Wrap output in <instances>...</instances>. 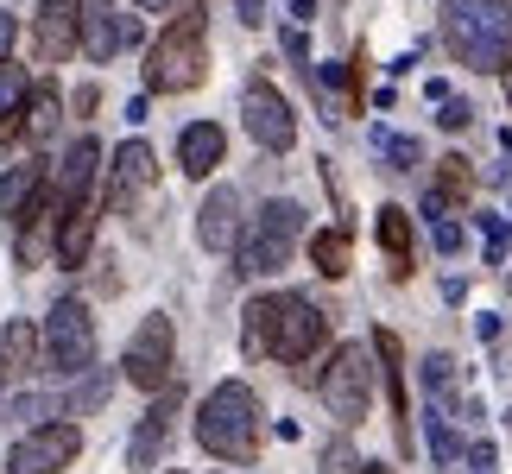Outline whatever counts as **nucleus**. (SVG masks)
<instances>
[{
  "instance_id": "nucleus-5",
  "label": "nucleus",
  "mask_w": 512,
  "mask_h": 474,
  "mask_svg": "<svg viewBox=\"0 0 512 474\" xmlns=\"http://www.w3.org/2000/svg\"><path fill=\"white\" fill-rule=\"evenodd\" d=\"M304 234V209L291 203V196H279V203H266L260 215H253V228L241 234V247H234V272H247V279H266V272H279L291 260V247H298Z\"/></svg>"
},
{
  "instance_id": "nucleus-1",
  "label": "nucleus",
  "mask_w": 512,
  "mask_h": 474,
  "mask_svg": "<svg viewBox=\"0 0 512 474\" xmlns=\"http://www.w3.org/2000/svg\"><path fill=\"white\" fill-rule=\"evenodd\" d=\"M247 354H272V361H310L329 342V316L298 298V291H279V298H253L247 304Z\"/></svg>"
},
{
  "instance_id": "nucleus-26",
  "label": "nucleus",
  "mask_w": 512,
  "mask_h": 474,
  "mask_svg": "<svg viewBox=\"0 0 512 474\" xmlns=\"http://www.w3.org/2000/svg\"><path fill=\"white\" fill-rule=\"evenodd\" d=\"M108 386H114V373H108V367H89V373H76V386H70V418H89V411H102Z\"/></svg>"
},
{
  "instance_id": "nucleus-31",
  "label": "nucleus",
  "mask_w": 512,
  "mask_h": 474,
  "mask_svg": "<svg viewBox=\"0 0 512 474\" xmlns=\"http://www.w3.org/2000/svg\"><path fill=\"white\" fill-rule=\"evenodd\" d=\"M323 474H361V456H354V443H342V437L329 443V449H323Z\"/></svg>"
},
{
  "instance_id": "nucleus-21",
  "label": "nucleus",
  "mask_w": 512,
  "mask_h": 474,
  "mask_svg": "<svg viewBox=\"0 0 512 474\" xmlns=\"http://www.w3.org/2000/svg\"><path fill=\"white\" fill-rule=\"evenodd\" d=\"M95 140H76L70 146V158H64V184H57V203L64 209H76V203H89V177H95Z\"/></svg>"
},
{
  "instance_id": "nucleus-7",
  "label": "nucleus",
  "mask_w": 512,
  "mask_h": 474,
  "mask_svg": "<svg viewBox=\"0 0 512 474\" xmlns=\"http://www.w3.org/2000/svg\"><path fill=\"white\" fill-rule=\"evenodd\" d=\"M45 361L57 367V373H89L95 367V316H89V304L83 298H57L51 304V316H45Z\"/></svg>"
},
{
  "instance_id": "nucleus-11",
  "label": "nucleus",
  "mask_w": 512,
  "mask_h": 474,
  "mask_svg": "<svg viewBox=\"0 0 512 474\" xmlns=\"http://www.w3.org/2000/svg\"><path fill=\"white\" fill-rule=\"evenodd\" d=\"M177 411H184V392H159V399L146 405V418L140 430L127 437V468H159L165 462V449H171V430H177Z\"/></svg>"
},
{
  "instance_id": "nucleus-27",
  "label": "nucleus",
  "mask_w": 512,
  "mask_h": 474,
  "mask_svg": "<svg viewBox=\"0 0 512 474\" xmlns=\"http://www.w3.org/2000/svg\"><path fill=\"white\" fill-rule=\"evenodd\" d=\"M26 95L32 89H26V76H19V64H0V121H13Z\"/></svg>"
},
{
  "instance_id": "nucleus-12",
  "label": "nucleus",
  "mask_w": 512,
  "mask_h": 474,
  "mask_svg": "<svg viewBox=\"0 0 512 474\" xmlns=\"http://www.w3.org/2000/svg\"><path fill=\"white\" fill-rule=\"evenodd\" d=\"M76 45H83V0H45L32 19V51L45 64H64Z\"/></svg>"
},
{
  "instance_id": "nucleus-22",
  "label": "nucleus",
  "mask_w": 512,
  "mask_h": 474,
  "mask_svg": "<svg viewBox=\"0 0 512 474\" xmlns=\"http://www.w3.org/2000/svg\"><path fill=\"white\" fill-rule=\"evenodd\" d=\"M152 177H159V152H152L146 140H127L121 152H114V184L121 190H146Z\"/></svg>"
},
{
  "instance_id": "nucleus-41",
  "label": "nucleus",
  "mask_w": 512,
  "mask_h": 474,
  "mask_svg": "<svg viewBox=\"0 0 512 474\" xmlns=\"http://www.w3.org/2000/svg\"><path fill=\"white\" fill-rule=\"evenodd\" d=\"M171 474H177V468H171Z\"/></svg>"
},
{
  "instance_id": "nucleus-18",
  "label": "nucleus",
  "mask_w": 512,
  "mask_h": 474,
  "mask_svg": "<svg viewBox=\"0 0 512 474\" xmlns=\"http://www.w3.org/2000/svg\"><path fill=\"white\" fill-rule=\"evenodd\" d=\"M38 190H45V165H38V158H19V165L0 177V215L19 222V215L38 203Z\"/></svg>"
},
{
  "instance_id": "nucleus-8",
  "label": "nucleus",
  "mask_w": 512,
  "mask_h": 474,
  "mask_svg": "<svg viewBox=\"0 0 512 474\" xmlns=\"http://www.w3.org/2000/svg\"><path fill=\"white\" fill-rule=\"evenodd\" d=\"M171 354H177V335H171V316H146L140 329H133V342H127V380L140 386V392H171L177 380H171Z\"/></svg>"
},
{
  "instance_id": "nucleus-4",
  "label": "nucleus",
  "mask_w": 512,
  "mask_h": 474,
  "mask_svg": "<svg viewBox=\"0 0 512 474\" xmlns=\"http://www.w3.org/2000/svg\"><path fill=\"white\" fill-rule=\"evenodd\" d=\"M171 26L159 32V45L146 51V89L152 95H184L209 76L203 51V0H171Z\"/></svg>"
},
{
  "instance_id": "nucleus-23",
  "label": "nucleus",
  "mask_w": 512,
  "mask_h": 474,
  "mask_svg": "<svg viewBox=\"0 0 512 474\" xmlns=\"http://www.w3.org/2000/svg\"><path fill=\"white\" fill-rule=\"evenodd\" d=\"M310 260H317L323 279H342L348 260H354V241H348V228H323V234H310Z\"/></svg>"
},
{
  "instance_id": "nucleus-20",
  "label": "nucleus",
  "mask_w": 512,
  "mask_h": 474,
  "mask_svg": "<svg viewBox=\"0 0 512 474\" xmlns=\"http://www.w3.org/2000/svg\"><path fill=\"white\" fill-rule=\"evenodd\" d=\"M89 241H95V203L64 209V228H57V260H64V266H83L89 260Z\"/></svg>"
},
{
  "instance_id": "nucleus-39",
  "label": "nucleus",
  "mask_w": 512,
  "mask_h": 474,
  "mask_svg": "<svg viewBox=\"0 0 512 474\" xmlns=\"http://www.w3.org/2000/svg\"><path fill=\"white\" fill-rule=\"evenodd\" d=\"M506 102H512V70H506Z\"/></svg>"
},
{
  "instance_id": "nucleus-13",
  "label": "nucleus",
  "mask_w": 512,
  "mask_h": 474,
  "mask_svg": "<svg viewBox=\"0 0 512 474\" xmlns=\"http://www.w3.org/2000/svg\"><path fill=\"white\" fill-rule=\"evenodd\" d=\"M121 45H140V19L114 13L108 0H83V51L89 57H114Z\"/></svg>"
},
{
  "instance_id": "nucleus-25",
  "label": "nucleus",
  "mask_w": 512,
  "mask_h": 474,
  "mask_svg": "<svg viewBox=\"0 0 512 474\" xmlns=\"http://www.w3.org/2000/svg\"><path fill=\"white\" fill-rule=\"evenodd\" d=\"M38 329L32 323H7V335H0V373H26L38 361Z\"/></svg>"
},
{
  "instance_id": "nucleus-36",
  "label": "nucleus",
  "mask_w": 512,
  "mask_h": 474,
  "mask_svg": "<svg viewBox=\"0 0 512 474\" xmlns=\"http://www.w3.org/2000/svg\"><path fill=\"white\" fill-rule=\"evenodd\" d=\"M291 7V19H317V0H285Z\"/></svg>"
},
{
  "instance_id": "nucleus-37",
  "label": "nucleus",
  "mask_w": 512,
  "mask_h": 474,
  "mask_svg": "<svg viewBox=\"0 0 512 474\" xmlns=\"http://www.w3.org/2000/svg\"><path fill=\"white\" fill-rule=\"evenodd\" d=\"M241 19H247V26H260V19H266V13H260V0H241Z\"/></svg>"
},
{
  "instance_id": "nucleus-16",
  "label": "nucleus",
  "mask_w": 512,
  "mask_h": 474,
  "mask_svg": "<svg viewBox=\"0 0 512 474\" xmlns=\"http://www.w3.org/2000/svg\"><path fill=\"white\" fill-rule=\"evenodd\" d=\"M373 354H380L386 373V399H392V430H399V449H411V424H405V348L392 329H373Z\"/></svg>"
},
{
  "instance_id": "nucleus-2",
  "label": "nucleus",
  "mask_w": 512,
  "mask_h": 474,
  "mask_svg": "<svg viewBox=\"0 0 512 474\" xmlns=\"http://www.w3.org/2000/svg\"><path fill=\"white\" fill-rule=\"evenodd\" d=\"M443 45L468 70H512V0H443Z\"/></svg>"
},
{
  "instance_id": "nucleus-35",
  "label": "nucleus",
  "mask_w": 512,
  "mask_h": 474,
  "mask_svg": "<svg viewBox=\"0 0 512 474\" xmlns=\"http://www.w3.org/2000/svg\"><path fill=\"white\" fill-rule=\"evenodd\" d=\"M13 38H19V26H13V13H0V64L13 57Z\"/></svg>"
},
{
  "instance_id": "nucleus-29",
  "label": "nucleus",
  "mask_w": 512,
  "mask_h": 474,
  "mask_svg": "<svg viewBox=\"0 0 512 474\" xmlns=\"http://www.w3.org/2000/svg\"><path fill=\"white\" fill-rule=\"evenodd\" d=\"M430 456H437L443 468H449V462H456V456H462V443H456V430H449V424H443V405H437V411H430Z\"/></svg>"
},
{
  "instance_id": "nucleus-6",
  "label": "nucleus",
  "mask_w": 512,
  "mask_h": 474,
  "mask_svg": "<svg viewBox=\"0 0 512 474\" xmlns=\"http://www.w3.org/2000/svg\"><path fill=\"white\" fill-rule=\"evenodd\" d=\"M317 392H323V405L336 411L342 424H361V418H367V405H373V348L342 342L336 354H329V367H323Z\"/></svg>"
},
{
  "instance_id": "nucleus-17",
  "label": "nucleus",
  "mask_w": 512,
  "mask_h": 474,
  "mask_svg": "<svg viewBox=\"0 0 512 474\" xmlns=\"http://www.w3.org/2000/svg\"><path fill=\"white\" fill-rule=\"evenodd\" d=\"M468 190H475V165L449 152V158H443V171H437V184H430V196H424V209L443 222V215H456V209L468 203Z\"/></svg>"
},
{
  "instance_id": "nucleus-10",
  "label": "nucleus",
  "mask_w": 512,
  "mask_h": 474,
  "mask_svg": "<svg viewBox=\"0 0 512 474\" xmlns=\"http://www.w3.org/2000/svg\"><path fill=\"white\" fill-rule=\"evenodd\" d=\"M241 121H247V133H253L266 152H291V146H298V114H291V102H285L272 83H247Z\"/></svg>"
},
{
  "instance_id": "nucleus-40",
  "label": "nucleus",
  "mask_w": 512,
  "mask_h": 474,
  "mask_svg": "<svg viewBox=\"0 0 512 474\" xmlns=\"http://www.w3.org/2000/svg\"><path fill=\"white\" fill-rule=\"evenodd\" d=\"M367 474H392V468H367Z\"/></svg>"
},
{
  "instance_id": "nucleus-19",
  "label": "nucleus",
  "mask_w": 512,
  "mask_h": 474,
  "mask_svg": "<svg viewBox=\"0 0 512 474\" xmlns=\"http://www.w3.org/2000/svg\"><path fill=\"white\" fill-rule=\"evenodd\" d=\"M373 234H380L386 260H392V279H411V215L405 209H380V222H373Z\"/></svg>"
},
{
  "instance_id": "nucleus-14",
  "label": "nucleus",
  "mask_w": 512,
  "mask_h": 474,
  "mask_svg": "<svg viewBox=\"0 0 512 474\" xmlns=\"http://www.w3.org/2000/svg\"><path fill=\"white\" fill-rule=\"evenodd\" d=\"M196 241H203L209 253H234L241 247V190H209L203 215H196Z\"/></svg>"
},
{
  "instance_id": "nucleus-15",
  "label": "nucleus",
  "mask_w": 512,
  "mask_h": 474,
  "mask_svg": "<svg viewBox=\"0 0 512 474\" xmlns=\"http://www.w3.org/2000/svg\"><path fill=\"white\" fill-rule=\"evenodd\" d=\"M222 158H228V133L215 121H190L177 133V165H184V177H209Z\"/></svg>"
},
{
  "instance_id": "nucleus-38",
  "label": "nucleus",
  "mask_w": 512,
  "mask_h": 474,
  "mask_svg": "<svg viewBox=\"0 0 512 474\" xmlns=\"http://www.w3.org/2000/svg\"><path fill=\"white\" fill-rule=\"evenodd\" d=\"M133 7H171V0H133Z\"/></svg>"
},
{
  "instance_id": "nucleus-24",
  "label": "nucleus",
  "mask_w": 512,
  "mask_h": 474,
  "mask_svg": "<svg viewBox=\"0 0 512 474\" xmlns=\"http://www.w3.org/2000/svg\"><path fill=\"white\" fill-rule=\"evenodd\" d=\"M57 121H64V102H57L51 83H38V89L26 95V133L45 146V140H57Z\"/></svg>"
},
{
  "instance_id": "nucleus-9",
  "label": "nucleus",
  "mask_w": 512,
  "mask_h": 474,
  "mask_svg": "<svg viewBox=\"0 0 512 474\" xmlns=\"http://www.w3.org/2000/svg\"><path fill=\"white\" fill-rule=\"evenodd\" d=\"M76 456H83V430L76 424H32L26 437H13L7 474H64Z\"/></svg>"
},
{
  "instance_id": "nucleus-28",
  "label": "nucleus",
  "mask_w": 512,
  "mask_h": 474,
  "mask_svg": "<svg viewBox=\"0 0 512 474\" xmlns=\"http://www.w3.org/2000/svg\"><path fill=\"white\" fill-rule=\"evenodd\" d=\"M380 152H386V165H392V171H411V165L424 158V146H418V140H405V133H380Z\"/></svg>"
},
{
  "instance_id": "nucleus-32",
  "label": "nucleus",
  "mask_w": 512,
  "mask_h": 474,
  "mask_svg": "<svg viewBox=\"0 0 512 474\" xmlns=\"http://www.w3.org/2000/svg\"><path fill=\"white\" fill-rule=\"evenodd\" d=\"M437 121H443L449 133H462L468 121H475V108H468V102H456V95H449V102H443V114H437Z\"/></svg>"
},
{
  "instance_id": "nucleus-3",
  "label": "nucleus",
  "mask_w": 512,
  "mask_h": 474,
  "mask_svg": "<svg viewBox=\"0 0 512 474\" xmlns=\"http://www.w3.org/2000/svg\"><path fill=\"white\" fill-rule=\"evenodd\" d=\"M196 443H203L215 462L247 468L260 456V392L247 380H222L203 405H196Z\"/></svg>"
},
{
  "instance_id": "nucleus-33",
  "label": "nucleus",
  "mask_w": 512,
  "mask_h": 474,
  "mask_svg": "<svg viewBox=\"0 0 512 474\" xmlns=\"http://www.w3.org/2000/svg\"><path fill=\"white\" fill-rule=\"evenodd\" d=\"M456 247H462V222L443 215V222H437V253H456Z\"/></svg>"
},
{
  "instance_id": "nucleus-34",
  "label": "nucleus",
  "mask_w": 512,
  "mask_h": 474,
  "mask_svg": "<svg viewBox=\"0 0 512 474\" xmlns=\"http://www.w3.org/2000/svg\"><path fill=\"white\" fill-rule=\"evenodd\" d=\"M51 411H57L51 399H38V392H26V399L13 405V418H51Z\"/></svg>"
},
{
  "instance_id": "nucleus-30",
  "label": "nucleus",
  "mask_w": 512,
  "mask_h": 474,
  "mask_svg": "<svg viewBox=\"0 0 512 474\" xmlns=\"http://www.w3.org/2000/svg\"><path fill=\"white\" fill-rule=\"evenodd\" d=\"M424 386H430V399L443 405V392L456 386V361H449V354H430V361H424Z\"/></svg>"
}]
</instances>
